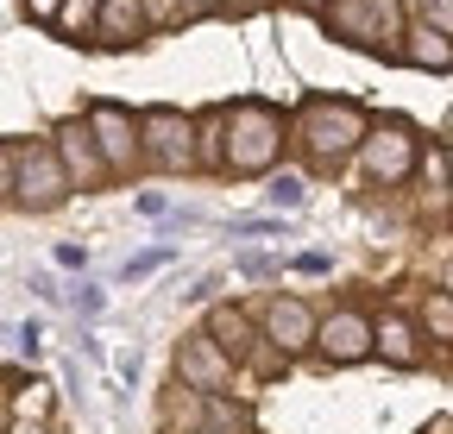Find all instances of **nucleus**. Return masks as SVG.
<instances>
[{"label": "nucleus", "mask_w": 453, "mask_h": 434, "mask_svg": "<svg viewBox=\"0 0 453 434\" xmlns=\"http://www.w3.org/2000/svg\"><path fill=\"white\" fill-rule=\"evenodd\" d=\"M277 145H283V126H277L271 107H258V101L234 107V139H226V164H234V171H265L271 157H277Z\"/></svg>", "instance_id": "obj_2"}, {"label": "nucleus", "mask_w": 453, "mask_h": 434, "mask_svg": "<svg viewBox=\"0 0 453 434\" xmlns=\"http://www.w3.org/2000/svg\"><path fill=\"white\" fill-rule=\"evenodd\" d=\"M265 195H271V208H303V195H309V189H303V177H271V189H265Z\"/></svg>", "instance_id": "obj_17"}, {"label": "nucleus", "mask_w": 453, "mask_h": 434, "mask_svg": "<svg viewBox=\"0 0 453 434\" xmlns=\"http://www.w3.org/2000/svg\"><path fill=\"white\" fill-rule=\"evenodd\" d=\"M378 346H384V359L390 365H416L422 353H416V334H410V321L403 315H384L378 321Z\"/></svg>", "instance_id": "obj_13"}, {"label": "nucleus", "mask_w": 453, "mask_h": 434, "mask_svg": "<svg viewBox=\"0 0 453 434\" xmlns=\"http://www.w3.org/2000/svg\"><path fill=\"white\" fill-rule=\"evenodd\" d=\"M265 328H271V340H277L283 353H296V346L321 340V328H315V315H309L303 302H271V315H265Z\"/></svg>", "instance_id": "obj_11"}, {"label": "nucleus", "mask_w": 453, "mask_h": 434, "mask_svg": "<svg viewBox=\"0 0 453 434\" xmlns=\"http://www.w3.org/2000/svg\"><path fill=\"white\" fill-rule=\"evenodd\" d=\"M410 164H416V139H410L403 126H384V133H372V139H365V171H372L378 183L410 177Z\"/></svg>", "instance_id": "obj_7"}, {"label": "nucleus", "mask_w": 453, "mask_h": 434, "mask_svg": "<svg viewBox=\"0 0 453 434\" xmlns=\"http://www.w3.org/2000/svg\"><path fill=\"white\" fill-rule=\"evenodd\" d=\"M296 133H303V145L321 157V164H340V157L365 139V114H359L353 101H309Z\"/></svg>", "instance_id": "obj_1"}, {"label": "nucleus", "mask_w": 453, "mask_h": 434, "mask_svg": "<svg viewBox=\"0 0 453 434\" xmlns=\"http://www.w3.org/2000/svg\"><path fill=\"white\" fill-rule=\"evenodd\" d=\"M428 328L453 340V296H434V302H428Z\"/></svg>", "instance_id": "obj_18"}, {"label": "nucleus", "mask_w": 453, "mask_h": 434, "mask_svg": "<svg viewBox=\"0 0 453 434\" xmlns=\"http://www.w3.org/2000/svg\"><path fill=\"white\" fill-rule=\"evenodd\" d=\"M303 7H321V0H303Z\"/></svg>", "instance_id": "obj_28"}, {"label": "nucleus", "mask_w": 453, "mask_h": 434, "mask_svg": "<svg viewBox=\"0 0 453 434\" xmlns=\"http://www.w3.org/2000/svg\"><path fill=\"white\" fill-rule=\"evenodd\" d=\"M145 133H151V157L157 164H189V120L183 114H170V107H151L145 114Z\"/></svg>", "instance_id": "obj_9"}, {"label": "nucleus", "mask_w": 453, "mask_h": 434, "mask_svg": "<svg viewBox=\"0 0 453 434\" xmlns=\"http://www.w3.org/2000/svg\"><path fill=\"white\" fill-rule=\"evenodd\" d=\"M70 302H76V315H101V290H95V284H82Z\"/></svg>", "instance_id": "obj_21"}, {"label": "nucleus", "mask_w": 453, "mask_h": 434, "mask_svg": "<svg viewBox=\"0 0 453 434\" xmlns=\"http://www.w3.org/2000/svg\"><path fill=\"white\" fill-rule=\"evenodd\" d=\"M0 434H7V428H0Z\"/></svg>", "instance_id": "obj_29"}, {"label": "nucleus", "mask_w": 453, "mask_h": 434, "mask_svg": "<svg viewBox=\"0 0 453 434\" xmlns=\"http://www.w3.org/2000/svg\"><path fill=\"white\" fill-rule=\"evenodd\" d=\"M139 26V0H107L101 7V44H127Z\"/></svg>", "instance_id": "obj_14"}, {"label": "nucleus", "mask_w": 453, "mask_h": 434, "mask_svg": "<svg viewBox=\"0 0 453 434\" xmlns=\"http://www.w3.org/2000/svg\"><path fill=\"white\" fill-rule=\"evenodd\" d=\"M208 334H214V346H226V353H246V346H252V328H246V315H234V308H214Z\"/></svg>", "instance_id": "obj_15"}, {"label": "nucleus", "mask_w": 453, "mask_h": 434, "mask_svg": "<svg viewBox=\"0 0 453 434\" xmlns=\"http://www.w3.org/2000/svg\"><path fill=\"white\" fill-rule=\"evenodd\" d=\"M38 340H44V328H38V321H26V328H19V346H26V353H38Z\"/></svg>", "instance_id": "obj_24"}, {"label": "nucleus", "mask_w": 453, "mask_h": 434, "mask_svg": "<svg viewBox=\"0 0 453 434\" xmlns=\"http://www.w3.org/2000/svg\"><path fill=\"white\" fill-rule=\"evenodd\" d=\"M57 157H64V171H70V183L82 177V189H95L101 177H113L101 157H95V133L82 126V120H70L64 133H57Z\"/></svg>", "instance_id": "obj_8"}, {"label": "nucleus", "mask_w": 453, "mask_h": 434, "mask_svg": "<svg viewBox=\"0 0 453 434\" xmlns=\"http://www.w3.org/2000/svg\"><path fill=\"white\" fill-rule=\"evenodd\" d=\"M13 164H19V202L26 208H57L70 195V171L57 157V145H26Z\"/></svg>", "instance_id": "obj_3"}, {"label": "nucleus", "mask_w": 453, "mask_h": 434, "mask_svg": "<svg viewBox=\"0 0 453 434\" xmlns=\"http://www.w3.org/2000/svg\"><path fill=\"white\" fill-rule=\"evenodd\" d=\"M240 270H246V278H265V270H271V258H258V252H246V258H240Z\"/></svg>", "instance_id": "obj_23"}, {"label": "nucleus", "mask_w": 453, "mask_h": 434, "mask_svg": "<svg viewBox=\"0 0 453 434\" xmlns=\"http://www.w3.org/2000/svg\"><path fill=\"white\" fill-rule=\"evenodd\" d=\"M403 57H410L416 70H447V64H453V44H447V32L422 26V32H410V44H403Z\"/></svg>", "instance_id": "obj_12"}, {"label": "nucleus", "mask_w": 453, "mask_h": 434, "mask_svg": "<svg viewBox=\"0 0 453 434\" xmlns=\"http://www.w3.org/2000/svg\"><path fill=\"white\" fill-rule=\"evenodd\" d=\"M422 13H428L434 32H453V0H422Z\"/></svg>", "instance_id": "obj_19"}, {"label": "nucleus", "mask_w": 453, "mask_h": 434, "mask_svg": "<svg viewBox=\"0 0 453 434\" xmlns=\"http://www.w3.org/2000/svg\"><path fill=\"white\" fill-rule=\"evenodd\" d=\"M145 13H151V19H170L177 7H170V0H145Z\"/></svg>", "instance_id": "obj_25"}, {"label": "nucleus", "mask_w": 453, "mask_h": 434, "mask_svg": "<svg viewBox=\"0 0 453 434\" xmlns=\"http://www.w3.org/2000/svg\"><path fill=\"white\" fill-rule=\"evenodd\" d=\"M26 13L32 19H50V13H64V0H26Z\"/></svg>", "instance_id": "obj_22"}, {"label": "nucleus", "mask_w": 453, "mask_h": 434, "mask_svg": "<svg viewBox=\"0 0 453 434\" xmlns=\"http://www.w3.org/2000/svg\"><path fill=\"white\" fill-rule=\"evenodd\" d=\"M441 284H447V290H453V264H447V270H441Z\"/></svg>", "instance_id": "obj_26"}, {"label": "nucleus", "mask_w": 453, "mask_h": 434, "mask_svg": "<svg viewBox=\"0 0 453 434\" xmlns=\"http://www.w3.org/2000/svg\"><path fill=\"white\" fill-rule=\"evenodd\" d=\"M334 26L347 32V44H384V38H396L390 0H340V7H334Z\"/></svg>", "instance_id": "obj_6"}, {"label": "nucleus", "mask_w": 453, "mask_h": 434, "mask_svg": "<svg viewBox=\"0 0 453 434\" xmlns=\"http://www.w3.org/2000/svg\"><path fill=\"white\" fill-rule=\"evenodd\" d=\"M88 133H95V145H101V164H107L113 177H127V171H133V157H139L133 120H127L113 101H95V107H88Z\"/></svg>", "instance_id": "obj_4"}, {"label": "nucleus", "mask_w": 453, "mask_h": 434, "mask_svg": "<svg viewBox=\"0 0 453 434\" xmlns=\"http://www.w3.org/2000/svg\"><path fill=\"white\" fill-rule=\"evenodd\" d=\"M177 371L189 377L196 391H208V397H220V391H226V365H220L214 340H183V353H177Z\"/></svg>", "instance_id": "obj_10"}, {"label": "nucleus", "mask_w": 453, "mask_h": 434, "mask_svg": "<svg viewBox=\"0 0 453 434\" xmlns=\"http://www.w3.org/2000/svg\"><path fill=\"white\" fill-rule=\"evenodd\" d=\"M220 7H246V0H220Z\"/></svg>", "instance_id": "obj_27"}, {"label": "nucleus", "mask_w": 453, "mask_h": 434, "mask_svg": "<svg viewBox=\"0 0 453 434\" xmlns=\"http://www.w3.org/2000/svg\"><path fill=\"white\" fill-rule=\"evenodd\" d=\"M101 7H107V0H64V13H57V26H64V32H88V26L101 19Z\"/></svg>", "instance_id": "obj_16"}, {"label": "nucleus", "mask_w": 453, "mask_h": 434, "mask_svg": "<svg viewBox=\"0 0 453 434\" xmlns=\"http://www.w3.org/2000/svg\"><path fill=\"white\" fill-rule=\"evenodd\" d=\"M164 258H170V252H139V258H127V278H151Z\"/></svg>", "instance_id": "obj_20"}, {"label": "nucleus", "mask_w": 453, "mask_h": 434, "mask_svg": "<svg viewBox=\"0 0 453 434\" xmlns=\"http://www.w3.org/2000/svg\"><path fill=\"white\" fill-rule=\"evenodd\" d=\"M372 340H378V328H372L365 315H353V308H340L334 321H321V353H327L334 365L365 359V353H372Z\"/></svg>", "instance_id": "obj_5"}]
</instances>
